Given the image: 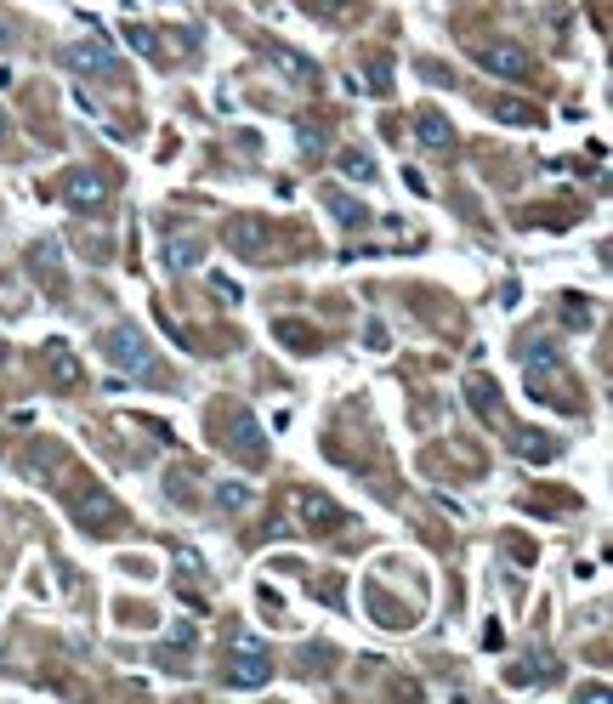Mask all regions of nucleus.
I'll use <instances>...</instances> for the list:
<instances>
[{
    "label": "nucleus",
    "mask_w": 613,
    "mask_h": 704,
    "mask_svg": "<svg viewBox=\"0 0 613 704\" xmlns=\"http://www.w3.org/2000/svg\"><path fill=\"white\" fill-rule=\"evenodd\" d=\"M103 358L114 364V370H131V375H154L159 358L154 347H148V335L131 330V324H114V330L103 335Z\"/></svg>",
    "instance_id": "nucleus-1"
},
{
    "label": "nucleus",
    "mask_w": 613,
    "mask_h": 704,
    "mask_svg": "<svg viewBox=\"0 0 613 704\" xmlns=\"http://www.w3.org/2000/svg\"><path fill=\"white\" fill-rule=\"evenodd\" d=\"M228 682L233 687H267L273 682V659L256 636H233L228 642Z\"/></svg>",
    "instance_id": "nucleus-2"
},
{
    "label": "nucleus",
    "mask_w": 613,
    "mask_h": 704,
    "mask_svg": "<svg viewBox=\"0 0 613 704\" xmlns=\"http://www.w3.org/2000/svg\"><path fill=\"white\" fill-rule=\"evenodd\" d=\"M108 194H114V188H108V176L91 171V165H80V171L63 176V199H69L74 211H103Z\"/></svg>",
    "instance_id": "nucleus-3"
},
{
    "label": "nucleus",
    "mask_w": 613,
    "mask_h": 704,
    "mask_svg": "<svg viewBox=\"0 0 613 704\" xmlns=\"http://www.w3.org/2000/svg\"><path fill=\"white\" fill-rule=\"evenodd\" d=\"M477 63H483L489 74H500V80H528V69H534L517 40H494V46H483V52H477Z\"/></svg>",
    "instance_id": "nucleus-4"
},
{
    "label": "nucleus",
    "mask_w": 613,
    "mask_h": 704,
    "mask_svg": "<svg viewBox=\"0 0 613 704\" xmlns=\"http://www.w3.org/2000/svg\"><path fill=\"white\" fill-rule=\"evenodd\" d=\"M46 381H52L57 392H74L80 381H86V364L74 358L69 341H46Z\"/></svg>",
    "instance_id": "nucleus-5"
},
{
    "label": "nucleus",
    "mask_w": 613,
    "mask_h": 704,
    "mask_svg": "<svg viewBox=\"0 0 613 704\" xmlns=\"http://www.w3.org/2000/svg\"><path fill=\"white\" fill-rule=\"evenodd\" d=\"M63 69L69 74H108L114 69V52H108L103 40H69L63 46Z\"/></svg>",
    "instance_id": "nucleus-6"
},
{
    "label": "nucleus",
    "mask_w": 613,
    "mask_h": 704,
    "mask_svg": "<svg viewBox=\"0 0 613 704\" xmlns=\"http://www.w3.org/2000/svg\"><path fill=\"white\" fill-rule=\"evenodd\" d=\"M228 438L245 460H267V438H262V421L250 409H228Z\"/></svg>",
    "instance_id": "nucleus-7"
},
{
    "label": "nucleus",
    "mask_w": 613,
    "mask_h": 704,
    "mask_svg": "<svg viewBox=\"0 0 613 704\" xmlns=\"http://www.w3.org/2000/svg\"><path fill=\"white\" fill-rule=\"evenodd\" d=\"M267 63H273V69H284V80H290V86H318V63H313V57L290 52V46H279V40L267 46Z\"/></svg>",
    "instance_id": "nucleus-8"
},
{
    "label": "nucleus",
    "mask_w": 613,
    "mask_h": 704,
    "mask_svg": "<svg viewBox=\"0 0 613 704\" xmlns=\"http://www.w3.org/2000/svg\"><path fill=\"white\" fill-rule=\"evenodd\" d=\"M296 511L307 517V523H318V528H341V523H347V511L335 506L330 494H313V489H307V494L296 500Z\"/></svg>",
    "instance_id": "nucleus-9"
},
{
    "label": "nucleus",
    "mask_w": 613,
    "mask_h": 704,
    "mask_svg": "<svg viewBox=\"0 0 613 704\" xmlns=\"http://www.w3.org/2000/svg\"><path fill=\"white\" fill-rule=\"evenodd\" d=\"M415 137H421L426 148H449V142H455V125H449V114H438V108H421V114H415Z\"/></svg>",
    "instance_id": "nucleus-10"
},
{
    "label": "nucleus",
    "mask_w": 613,
    "mask_h": 704,
    "mask_svg": "<svg viewBox=\"0 0 613 704\" xmlns=\"http://www.w3.org/2000/svg\"><path fill=\"white\" fill-rule=\"evenodd\" d=\"M29 267H35V279H46L57 290V284H63V245H57V239H40L35 256H29Z\"/></svg>",
    "instance_id": "nucleus-11"
},
{
    "label": "nucleus",
    "mask_w": 613,
    "mask_h": 704,
    "mask_svg": "<svg viewBox=\"0 0 613 704\" xmlns=\"http://www.w3.org/2000/svg\"><path fill=\"white\" fill-rule=\"evenodd\" d=\"M74 511H80L86 523H114V517H120V506H114V494L108 489H86L80 500H74Z\"/></svg>",
    "instance_id": "nucleus-12"
},
{
    "label": "nucleus",
    "mask_w": 613,
    "mask_h": 704,
    "mask_svg": "<svg viewBox=\"0 0 613 704\" xmlns=\"http://www.w3.org/2000/svg\"><path fill=\"white\" fill-rule=\"evenodd\" d=\"M494 120H506V125H540V108L523 103V97H494Z\"/></svg>",
    "instance_id": "nucleus-13"
},
{
    "label": "nucleus",
    "mask_w": 613,
    "mask_h": 704,
    "mask_svg": "<svg viewBox=\"0 0 613 704\" xmlns=\"http://www.w3.org/2000/svg\"><path fill=\"white\" fill-rule=\"evenodd\" d=\"M228 239H233V245H239V250H245V256H256V245H262V239H267V228H262V222H256V216H239V222H233V233H228Z\"/></svg>",
    "instance_id": "nucleus-14"
},
{
    "label": "nucleus",
    "mask_w": 613,
    "mask_h": 704,
    "mask_svg": "<svg viewBox=\"0 0 613 704\" xmlns=\"http://www.w3.org/2000/svg\"><path fill=\"white\" fill-rule=\"evenodd\" d=\"M216 506L222 511H245L250 500H256V494H250V483H216V494H211Z\"/></svg>",
    "instance_id": "nucleus-15"
},
{
    "label": "nucleus",
    "mask_w": 613,
    "mask_h": 704,
    "mask_svg": "<svg viewBox=\"0 0 613 704\" xmlns=\"http://www.w3.org/2000/svg\"><path fill=\"white\" fill-rule=\"evenodd\" d=\"M341 176H352V182H375V159H369L364 148H347V154H341Z\"/></svg>",
    "instance_id": "nucleus-16"
},
{
    "label": "nucleus",
    "mask_w": 613,
    "mask_h": 704,
    "mask_svg": "<svg viewBox=\"0 0 613 704\" xmlns=\"http://www.w3.org/2000/svg\"><path fill=\"white\" fill-rule=\"evenodd\" d=\"M330 211H335V222H341V228H364V205H358V199H347V194H330Z\"/></svg>",
    "instance_id": "nucleus-17"
},
{
    "label": "nucleus",
    "mask_w": 613,
    "mask_h": 704,
    "mask_svg": "<svg viewBox=\"0 0 613 704\" xmlns=\"http://www.w3.org/2000/svg\"><path fill=\"white\" fill-rule=\"evenodd\" d=\"M171 267H199V239H193V233L171 239Z\"/></svg>",
    "instance_id": "nucleus-18"
},
{
    "label": "nucleus",
    "mask_w": 613,
    "mask_h": 704,
    "mask_svg": "<svg viewBox=\"0 0 613 704\" xmlns=\"http://www.w3.org/2000/svg\"><path fill=\"white\" fill-rule=\"evenodd\" d=\"M176 568H182L188 580H205V557H199V551H188V546H176Z\"/></svg>",
    "instance_id": "nucleus-19"
},
{
    "label": "nucleus",
    "mask_w": 613,
    "mask_h": 704,
    "mask_svg": "<svg viewBox=\"0 0 613 704\" xmlns=\"http://www.w3.org/2000/svg\"><path fill=\"white\" fill-rule=\"evenodd\" d=\"M562 318H568L574 330H591V307H579V296H562Z\"/></svg>",
    "instance_id": "nucleus-20"
},
{
    "label": "nucleus",
    "mask_w": 613,
    "mask_h": 704,
    "mask_svg": "<svg viewBox=\"0 0 613 704\" xmlns=\"http://www.w3.org/2000/svg\"><path fill=\"white\" fill-rule=\"evenodd\" d=\"M131 46H137L142 57H154V52H159V46H154V35H148V29H131Z\"/></svg>",
    "instance_id": "nucleus-21"
},
{
    "label": "nucleus",
    "mask_w": 613,
    "mask_h": 704,
    "mask_svg": "<svg viewBox=\"0 0 613 704\" xmlns=\"http://www.w3.org/2000/svg\"><path fill=\"white\" fill-rule=\"evenodd\" d=\"M0 142H6V108H0Z\"/></svg>",
    "instance_id": "nucleus-22"
}]
</instances>
